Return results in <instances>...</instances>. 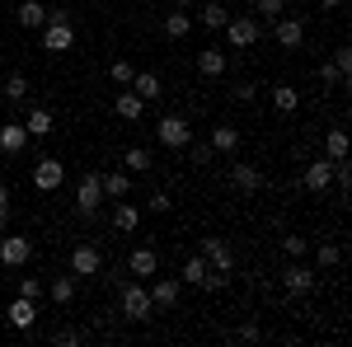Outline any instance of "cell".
I'll return each instance as SVG.
<instances>
[{
  "label": "cell",
  "mask_w": 352,
  "mask_h": 347,
  "mask_svg": "<svg viewBox=\"0 0 352 347\" xmlns=\"http://www.w3.org/2000/svg\"><path fill=\"white\" fill-rule=\"evenodd\" d=\"M10 230V207H0V235Z\"/></svg>",
  "instance_id": "obj_46"
},
{
  "label": "cell",
  "mask_w": 352,
  "mask_h": 347,
  "mask_svg": "<svg viewBox=\"0 0 352 347\" xmlns=\"http://www.w3.org/2000/svg\"><path fill=\"white\" fill-rule=\"evenodd\" d=\"M122 164H127V174H146V169H151V150H146V146H132V150L122 155Z\"/></svg>",
  "instance_id": "obj_34"
},
{
  "label": "cell",
  "mask_w": 352,
  "mask_h": 347,
  "mask_svg": "<svg viewBox=\"0 0 352 347\" xmlns=\"http://www.w3.org/2000/svg\"><path fill=\"white\" fill-rule=\"evenodd\" d=\"M99 183H104V197H127V192H132V174H127V169H113Z\"/></svg>",
  "instance_id": "obj_26"
},
{
  "label": "cell",
  "mask_w": 352,
  "mask_h": 347,
  "mask_svg": "<svg viewBox=\"0 0 352 347\" xmlns=\"http://www.w3.org/2000/svg\"><path fill=\"white\" fill-rule=\"evenodd\" d=\"M338 5H343V0H320V10H338Z\"/></svg>",
  "instance_id": "obj_49"
},
{
  "label": "cell",
  "mask_w": 352,
  "mask_h": 347,
  "mask_svg": "<svg viewBox=\"0 0 352 347\" xmlns=\"http://www.w3.org/2000/svg\"><path fill=\"white\" fill-rule=\"evenodd\" d=\"M28 89H33V85H28V76H19V71H14V76H5V85H0V94H5L10 104H24Z\"/></svg>",
  "instance_id": "obj_30"
},
{
  "label": "cell",
  "mask_w": 352,
  "mask_h": 347,
  "mask_svg": "<svg viewBox=\"0 0 352 347\" xmlns=\"http://www.w3.org/2000/svg\"><path fill=\"white\" fill-rule=\"evenodd\" d=\"M272 108H277V113H296L300 94L292 89V85H272Z\"/></svg>",
  "instance_id": "obj_32"
},
{
  "label": "cell",
  "mask_w": 352,
  "mask_h": 347,
  "mask_svg": "<svg viewBox=\"0 0 352 347\" xmlns=\"http://www.w3.org/2000/svg\"><path fill=\"white\" fill-rule=\"evenodd\" d=\"M226 66H230V56L217 52V47L197 52V76H202V80H221V76H226Z\"/></svg>",
  "instance_id": "obj_16"
},
{
  "label": "cell",
  "mask_w": 352,
  "mask_h": 347,
  "mask_svg": "<svg viewBox=\"0 0 352 347\" xmlns=\"http://www.w3.org/2000/svg\"><path fill=\"white\" fill-rule=\"evenodd\" d=\"M146 291H151V305H155V310H169V305H179L184 282H179V277H160V282H151Z\"/></svg>",
  "instance_id": "obj_13"
},
{
  "label": "cell",
  "mask_w": 352,
  "mask_h": 347,
  "mask_svg": "<svg viewBox=\"0 0 352 347\" xmlns=\"http://www.w3.org/2000/svg\"><path fill=\"white\" fill-rule=\"evenodd\" d=\"M5 320L14 324V328H33V324H38V300H28V295H14V305H10V315H5Z\"/></svg>",
  "instance_id": "obj_17"
},
{
  "label": "cell",
  "mask_w": 352,
  "mask_h": 347,
  "mask_svg": "<svg viewBox=\"0 0 352 347\" xmlns=\"http://www.w3.org/2000/svg\"><path fill=\"white\" fill-rule=\"evenodd\" d=\"M136 225H141V207H136V202H118V207H113V230L132 235Z\"/></svg>",
  "instance_id": "obj_24"
},
{
  "label": "cell",
  "mask_w": 352,
  "mask_h": 347,
  "mask_svg": "<svg viewBox=\"0 0 352 347\" xmlns=\"http://www.w3.org/2000/svg\"><path fill=\"white\" fill-rule=\"evenodd\" d=\"M24 132L28 136H52L56 132V117H52V108H28V117H24Z\"/></svg>",
  "instance_id": "obj_18"
},
{
  "label": "cell",
  "mask_w": 352,
  "mask_h": 347,
  "mask_svg": "<svg viewBox=\"0 0 352 347\" xmlns=\"http://www.w3.org/2000/svg\"><path fill=\"white\" fill-rule=\"evenodd\" d=\"M99 202H104V183H99V174H85L80 183H76V212L94 216V212H99Z\"/></svg>",
  "instance_id": "obj_8"
},
{
  "label": "cell",
  "mask_w": 352,
  "mask_h": 347,
  "mask_svg": "<svg viewBox=\"0 0 352 347\" xmlns=\"http://www.w3.org/2000/svg\"><path fill=\"white\" fill-rule=\"evenodd\" d=\"M226 19H230V10H226L221 0H207V5H202V14H197L192 24H202L207 33H217V28H226Z\"/></svg>",
  "instance_id": "obj_23"
},
{
  "label": "cell",
  "mask_w": 352,
  "mask_h": 347,
  "mask_svg": "<svg viewBox=\"0 0 352 347\" xmlns=\"http://www.w3.org/2000/svg\"><path fill=\"white\" fill-rule=\"evenodd\" d=\"M132 76H136L132 61H113V66H109V80H113V85H122V89L132 85Z\"/></svg>",
  "instance_id": "obj_36"
},
{
  "label": "cell",
  "mask_w": 352,
  "mask_h": 347,
  "mask_svg": "<svg viewBox=\"0 0 352 347\" xmlns=\"http://www.w3.org/2000/svg\"><path fill=\"white\" fill-rule=\"evenodd\" d=\"M132 89L146 99V104L164 99V85H160V76H155V71H136V76H132Z\"/></svg>",
  "instance_id": "obj_19"
},
{
  "label": "cell",
  "mask_w": 352,
  "mask_h": 347,
  "mask_svg": "<svg viewBox=\"0 0 352 347\" xmlns=\"http://www.w3.org/2000/svg\"><path fill=\"white\" fill-rule=\"evenodd\" d=\"M249 10H254V19H258V24H272V19H282V14H287V0H249Z\"/></svg>",
  "instance_id": "obj_28"
},
{
  "label": "cell",
  "mask_w": 352,
  "mask_h": 347,
  "mask_svg": "<svg viewBox=\"0 0 352 347\" xmlns=\"http://www.w3.org/2000/svg\"><path fill=\"white\" fill-rule=\"evenodd\" d=\"M320 85H343V76H338V66H333V61H324V66H320Z\"/></svg>",
  "instance_id": "obj_44"
},
{
  "label": "cell",
  "mask_w": 352,
  "mask_h": 347,
  "mask_svg": "<svg viewBox=\"0 0 352 347\" xmlns=\"http://www.w3.org/2000/svg\"><path fill=\"white\" fill-rule=\"evenodd\" d=\"M76 47V24H71V14H47V24H43V52H52V56H61V52H71Z\"/></svg>",
  "instance_id": "obj_1"
},
{
  "label": "cell",
  "mask_w": 352,
  "mask_h": 347,
  "mask_svg": "<svg viewBox=\"0 0 352 347\" xmlns=\"http://www.w3.org/2000/svg\"><path fill=\"white\" fill-rule=\"evenodd\" d=\"M230 183L240 188V192H258L263 174H258V164H230Z\"/></svg>",
  "instance_id": "obj_21"
},
{
  "label": "cell",
  "mask_w": 352,
  "mask_h": 347,
  "mask_svg": "<svg viewBox=\"0 0 352 347\" xmlns=\"http://www.w3.org/2000/svg\"><path fill=\"white\" fill-rule=\"evenodd\" d=\"M282 249H287V258H300V254H305V235H287Z\"/></svg>",
  "instance_id": "obj_43"
},
{
  "label": "cell",
  "mask_w": 352,
  "mask_h": 347,
  "mask_svg": "<svg viewBox=\"0 0 352 347\" xmlns=\"http://www.w3.org/2000/svg\"><path fill=\"white\" fill-rule=\"evenodd\" d=\"M47 14H52V10H47L43 0H24V5H19V28H43Z\"/></svg>",
  "instance_id": "obj_25"
},
{
  "label": "cell",
  "mask_w": 352,
  "mask_h": 347,
  "mask_svg": "<svg viewBox=\"0 0 352 347\" xmlns=\"http://www.w3.org/2000/svg\"><path fill=\"white\" fill-rule=\"evenodd\" d=\"M240 338H244V343H258L263 333H258V324H244V328H240Z\"/></svg>",
  "instance_id": "obj_45"
},
{
  "label": "cell",
  "mask_w": 352,
  "mask_h": 347,
  "mask_svg": "<svg viewBox=\"0 0 352 347\" xmlns=\"http://www.w3.org/2000/svg\"><path fill=\"white\" fill-rule=\"evenodd\" d=\"M192 33V14H184V10H174V14H164V38H188Z\"/></svg>",
  "instance_id": "obj_29"
},
{
  "label": "cell",
  "mask_w": 352,
  "mask_h": 347,
  "mask_svg": "<svg viewBox=\"0 0 352 347\" xmlns=\"http://www.w3.org/2000/svg\"><path fill=\"white\" fill-rule=\"evenodd\" d=\"M202 258L217 267V272H230V267H235V249L221 240V235H207V240H202Z\"/></svg>",
  "instance_id": "obj_12"
},
{
  "label": "cell",
  "mask_w": 352,
  "mask_h": 347,
  "mask_svg": "<svg viewBox=\"0 0 352 347\" xmlns=\"http://www.w3.org/2000/svg\"><path fill=\"white\" fill-rule=\"evenodd\" d=\"M122 315H127V320H136V324H146L151 315H155V305H151V291H146V282H141V277L122 287Z\"/></svg>",
  "instance_id": "obj_3"
},
{
  "label": "cell",
  "mask_w": 352,
  "mask_h": 347,
  "mask_svg": "<svg viewBox=\"0 0 352 347\" xmlns=\"http://www.w3.org/2000/svg\"><path fill=\"white\" fill-rule=\"evenodd\" d=\"M333 66H338V76L348 80L352 76V47H338V52H333Z\"/></svg>",
  "instance_id": "obj_41"
},
{
  "label": "cell",
  "mask_w": 352,
  "mask_h": 347,
  "mask_svg": "<svg viewBox=\"0 0 352 347\" xmlns=\"http://www.w3.org/2000/svg\"><path fill=\"white\" fill-rule=\"evenodd\" d=\"M184 150L192 155V164H212V146H207V141H188Z\"/></svg>",
  "instance_id": "obj_40"
},
{
  "label": "cell",
  "mask_w": 352,
  "mask_h": 347,
  "mask_svg": "<svg viewBox=\"0 0 352 347\" xmlns=\"http://www.w3.org/2000/svg\"><path fill=\"white\" fill-rule=\"evenodd\" d=\"M47 295H52L56 305H76V277H56L52 287H47Z\"/></svg>",
  "instance_id": "obj_33"
},
{
  "label": "cell",
  "mask_w": 352,
  "mask_h": 347,
  "mask_svg": "<svg viewBox=\"0 0 352 347\" xmlns=\"http://www.w3.org/2000/svg\"><path fill=\"white\" fill-rule=\"evenodd\" d=\"M0 207H10V188L0 183Z\"/></svg>",
  "instance_id": "obj_47"
},
{
  "label": "cell",
  "mask_w": 352,
  "mask_h": 347,
  "mask_svg": "<svg viewBox=\"0 0 352 347\" xmlns=\"http://www.w3.org/2000/svg\"><path fill=\"white\" fill-rule=\"evenodd\" d=\"M146 207H151V212H169V207H174V197H169V192H164V188H155V192H151V197H146Z\"/></svg>",
  "instance_id": "obj_39"
},
{
  "label": "cell",
  "mask_w": 352,
  "mask_h": 347,
  "mask_svg": "<svg viewBox=\"0 0 352 347\" xmlns=\"http://www.w3.org/2000/svg\"><path fill=\"white\" fill-rule=\"evenodd\" d=\"M258 94H263V85H258V80H240V85H235V99H240V104H254Z\"/></svg>",
  "instance_id": "obj_38"
},
{
  "label": "cell",
  "mask_w": 352,
  "mask_h": 347,
  "mask_svg": "<svg viewBox=\"0 0 352 347\" xmlns=\"http://www.w3.org/2000/svg\"><path fill=\"white\" fill-rule=\"evenodd\" d=\"M127 272L141 277V282H146V277H155V272H160V254H155L151 244H136L132 254H127Z\"/></svg>",
  "instance_id": "obj_11"
},
{
  "label": "cell",
  "mask_w": 352,
  "mask_h": 347,
  "mask_svg": "<svg viewBox=\"0 0 352 347\" xmlns=\"http://www.w3.org/2000/svg\"><path fill=\"white\" fill-rule=\"evenodd\" d=\"M24 146H28L24 122H5V127H0V150H5V155H19Z\"/></svg>",
  "instance_id": "obj_22"
},
{
  "label": "cell",
  "mask_w": 352,
  "mask_h": 347,
  "mask_svg": "<svg viewBox=\"0 0 352 347\" xmlns=\"http://www.w3.org/2000/svg\"><path fill=\"white\" fill-rule=\"evenodd\" d=\"M169 5H174V10H188V5H197V0H169Z\"/></svg>",
  "instance_id": "obj_48"
},
{
  "label": "cell",
  "mask_w": 352,
  "mask_h": 347,
  "mask_svg": "<svg viewBox=\"0 0 352 347\" xmlns=\"http://www.w3.org/2000/svg\"><path fill=\"white\" fill-rule=\"evenodd\" d=\"M104 272V254H99V244H76L71 249V277H99Z\"/></svg>",
  "instance_id": "obj_5"
},
{
  "label": "cell",
  "mask_w": 352,
  "mask_h": 347,
  "mask_svg": "<svg viewBox=\"0 0 352 347\" xmlns=\"http://www.w3.org/2000/svg\"><path fill=\"white\" fill-rule=\"evenodd\" d=\"M207 272H212V263H207L202 254H192L188 263H184V272H179V282H188V287H202V282H207Z\"/></svg>",
  "instance_id": "obj_27"
},
{
  "label": "cell",
  "mask_w": 352,
  "mask_h": 347,
  "mask_svg": "<svg viewBox=\"0 0 352 347\" xmlns=\"http://www.w3.org/2000/svg\"><path fill=\"white\" fill-rule=\"evenodd\" d=\"M207 146H212L217 155H235V150H240V127H226V122L212 127V141H207Z\"/></svg>",
  "instance_id": "obj_20"
},
{
  "label": "cell",
  "mask_w": 352,
  "mask_h": 347,
  "mask_svg": "<svg viewBox=\"0 0 352 347\" xmlns=\"http://www.w3.org/2000/svg\"><path fill=\"white\" fill-rule=\"evenodd\" d=\"M28 258H33V240L28 235H5L0 240V263L5 267H24Z\"/></svg>",
  "instance_id": "obj_10"
},
{
  "label": "cell",
  "mask_w": 352,
  "mask_h": 347,
  "mask_svg": "<svg viewBox=\"0 0 352 347\" xmlns=\"http://www.w3.org/2000/svg\"><path fill=\"white\" fill-rule=\"evenodd\" d=\"M61 179H66V164L56 160V155H43V160L33 164V188H38V192H56Z\"/></svg>",
  "instance_id": "obj_7"
},
{
  "label": "cell",
  "mask_w": 352,
  "mask_h": 347,
  "mask_svg": "<svg viewBox=\"0 0 352 347\" xmlns=\"http://www.w3.org/2000/svg\"><path fill=\"white\" fill-rule=\"evenodd\" d=\"M19 295L38 300V295H43V282H38V277H19Z\"/></svg>",
  "instance_id": "obj_42"
},
{
  "label": "cell",
  "mask_w": 352,
  "mask_h": 347,
  "mask_svg": "<svg viewBox=\"0 0 352 347\" xmlns=\"http://www.w3.org/2000/svg\"><path fill=\"white\" fill-rule=\"evenodd\" d=\"M282 287H287V295H310L320 287V277H315V267H305L300 258H292L287 272H282Z\"/></svg>",
  "instance_id": "obj_6"
},
{
  "label": "cell",
  "mask_w": 352,
  "mask_h": 347,
  "mask_svg": "<svg viewBox=\"0 0 352 347\" xmlns=\"http://www.w3.org/2000/svg\"><path fill=\"white\" fill-rule=\"evenodd\" d=\"M113 113H118L122 122H141V117H146V99H141L132 85H127V89H122V94L113 99Z\"/></svg>",
  "instance_id": "obj_15"
},
{
  "label": "cell",
  "mask_w": 352,
  "mask_h": 347,
  "mask_svg": "<svg viewBox=\"0 0 352 347\" xmlns=\"http://www.w3.org/2000/svg\"><path fill=\"white\" fill-rule=\"evenodd\" d=\"M300 183L310 188V192H329V188H333V160L320 155L315 164H305V179H300Z\"/></svg>",
  "instance_id": "obj_14"
},
{
  "label": "cell",
  "mask_w": 352,
  "mask_h": 347,
  "mask_svg": "<svg viewBox=\"0 0 352 347\" xmlns=\"http://www.w3.org/2000/svg\"><path fill=\"white\" fill-rule=\"evenodd\" d=\"M52 343L56 347H80V343H89V333H80V328H56Z\"/></svg>",
  "instance_id": "obj_37"
},
{
  "label": "cell",
  "mask_w": 352,
  "mask_h": 347,
  "mask_svg": "<svg viewBox=\"0 0 352 347\" xmlns=\"http://www.w3.org/2000/svg\"><path fill=\"white\" fill-rule=\"evenodd\" d=\"M258 38H263V24H258L254 14H230V19H226V43H230L235 52L254 47Z\"/></svg>",
  "instance_id": "obj_2"
},
{
  "label": "cell",
  "mask_w": 352,
  "mask_h": 347,
  "mask_svg": "<svg viewBox=\"0 0 352 347\" xmlns=\"http://www.w3.org/2000/svg\"><path fill=\"white\" fill-rule=\"evenodd\" d=\"M155 136H160V146H169V150H184V146L192 141V127H188V117H179V113H164L160 127H155Z\"/></svg>",
  "instance_id": "obj_4"
},
{
  "label": "cell",
  "mask_w": 352,
  "mask_h": 347,
  "mask_svg": "<svg viewBox=\"0 0 352 347\" xmlns=\"http://www.w3.org/2000/svg\"><path fill=\"white\" fill-rule=\"evenodd\" d=\"M272 38L282 43V52H296L300 43H305V24H300L296 14H282V19H272Z\"/></svg>",
  "instance_id": "obj_9"
},
{
  "label": "cell",
  "mask_w": 352,
  "mask_h": 347,
  "mask_svg": "<svg viewBox=\"0 0 352 347\" xmlns=\"http://www.w3.org/2000/svg\"><path fill=\"white\" fill-rule=\"evenodd\" d=\"M324 155L329 160H348V132L343 127H329L324 132Z\"/></svg>",
  "instance_id": "obj_31"
},
{
  "label": "cell",
  "mask_w": 352,
  "mask_h": 347,
  "mask_svg": "<svg viewBox=\"0 0 352 347\" xmlns=\"http://www.w3.org/2000/svg\"><path fill=\"white\" fill-rule=\"evenodd\" d=\"M315 263H320V267H338V263H343V249H338V244H320V249H315Z\"/></svg>",
  "instance_id": "obj_35"
}]
</instances>
